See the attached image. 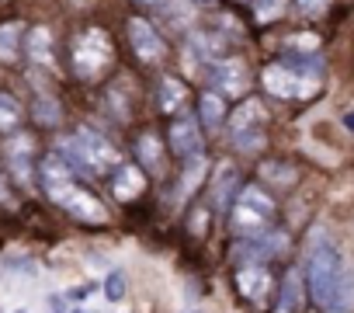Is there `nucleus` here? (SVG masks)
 <instances>
[{
    "label": "nucleus",
    "mask_w": 354,
    "mask_h": 313,
    "mask_svg": "<svg viewBox=\"0 0 354 313\" xmlns=\"http://www.w3.org/2000/svg\"><path fill=\"white\" fill-rule=\"evenodd\" d=\"M264 129H268V108L254 98L230 115V143L243 153H257L264 146Z\"/></svg>",
    "instance_id": "423d86ee"
},
{
    "label": "nucleus",
    "mask_w": 354,
    "mask_h": 313,
    "mask_svg": "<svg viewBox=\"0 0 354 313\" xmlns=\"http://www.w3.org/2000/svg\"><path fill=\"white\" fill-rule=\"evenodd\" d=\"M281 251H285V237H281V233L261 237V240H243V244L236 247V254H240L243 261H268V258H274V254H281Z\"/></svg>",
    "instance_id": "dca6fc26"
},
{
    "label": "nucleus",
    "mask_w": 354,
    "mask_h": 313,
    "mask_svg": "<svg viewBox=\"0 0 354 313\" xmlns=\"http://www.w3.org/2000/svg\"><path fill=\"white\" fill-rule=\"evenodd\" d=\"M129 42H132V49H136V56H139L142 63H160L163 53H167L160 32H156L146 18H132V21H129Z\"/></svg>",
    "instance_id": "1a4fd4ad"
},
{
    "label": "nucleus",
    "mask_w": 354,
    "mask_h": 313,
    "mask_svg": "<svg viewBox=\"0 0 354 313\" xmlns=\"http://www.w3.org/2000/svg\"><path fill=\"white\" fill-rule=\"evenodd\" d=\"M344 268H347V261H344L340 247H337L323 230H313V237H309V244H306V268H302V271H306L309 296H313V303H316L319 310L330 306L333 289H337Z\"/></svg>",
    "instance_id": "f03ea898"
},
{
    "label": "nucleus",
    "mask_w": 354,
    "mask_h": 313,
    "mask_svg": "<svg viewBox=\"0 0 354 313\" xmlns=\"http://www.w3.org/2000/svg\"><path fill=\"white\" fill-rule=\"evenodd\" d=\"M4 153H8V168L15 171V178H18L21 185H32V156H35V143H32V136L15 132V136L8 139Z\"/></svg>",
    "instance_id": "f8f14e48"
},
{
    "label": "nucleus",
    "mask_w": 354,
    "mask_h": 313,
    "mask_svg": "<svg viewBox=\"0 0 354 313\" xmlns=\"http://www.w3.org/2000/svg\"><path fill=\"white\" fill-rule=\"evenodd\" d=\"M70 60H73V73L80 80H97L111 70L115 63V46H111V35L104 28H84L77 39H73V49H70Z\"/></svg>",
    "instance_id": "39448f33"
},
{
    "label": "nucleus",
    "mask_w": 354,
    "mask_h": 313,
    "mask_svg": "<svg viewBox=\"0 0 354 313\" xmlns=\"http://www.w3.org/2000/svg\"><path fill=\"white\" fill-rule=\"evenodd\" d=\"M236 289L243 292L247 303H254V306H268L274 282H271V271L264 268V261H243V265L236 268Z\"/></svg>",
    "instance_id": "6e6552de"
},
{
    "label": "nucleus",
    "mask_w": 354,
    "mask_h": 313,
    "mask_svg": "<svg viewBox=\"0 0 354 313\" xmlns=\"http://www.w3.org/2000/svg\"><path fill=\"white\" fill-rule=\"evenodd\" d=\"M198 108H202V122H205L209 129H219V125L226 122V101H223L219 91H205L202 101H198Z\"/></svg>",
    "instance_id": "412c9836"
},
{
    "label": "nucleus",
    "mask_w": 354,
    "mask_h": 313,
    "mask_svg": "<svg viewBox=\"0 0 354 313\" xmlns=\"http://www.w3.org/2000/svg\"><path fill=\"white\" fill-rule=\"evenodd\" d=\"M35 115H39L42 125H56V122H59V108H56L53 98H39V101H35Z\"/></svg>",
    "instance_id": "bb28decb"
},
{
    "label": "nucleus",
    "mask_w": 354,
    "mask_h": 313,
    "mask_svg": "<svg viewBox=\"0 0 354 313\" xmlns=\"http://www.w3.org/2000/svg\"><path fill=\"white\" fill-rule=\"evenodd\" d=\"M278 313H302V275H299V268H292L281 282Z\"/></svg>",
    "instance_id": "a211bd4d"
},
{
    "label": "nucleus",
    "mask_w": 354,
    "mask_h": 313,
    "mask_svg": "<svg viewBox=\"0 0 354 313\" xmlns=\"http://www.w3.org/2000/svg\"><path fill=\"white\" fill-rule=\"evenodd\" d=\"M344 125H347V129L354 132V111H347V115H344Z\"/></svg>",
    "instance_id": "7c9ffc66"
},
{
    "label": "nucleus",
    "mask_w": 354,
    "mask_h": 313,
    "mask_svg": "<svg viewBox=\"0 0 354 313\" xmlns=\"http://www.w3.org/2000/svg\"><path fill=\"white\" fill-rule=\"evenodd\" d=\"M185 101H188V87L177 80V77H163L160 80V87H156V108L163 115H177V111L185 108Z\"/></svg>",
    "instance_id": "4468645a"
},
{
    "label": "nucleus",
    "mask_w": 354,
    "mask_h": 313,
    "mask_svg": "<svg viewBox=\"0 0 354 313\" xmlns=\"http://www.w3.org/2000/svg\"><path fill=\"white\" fill-rule=\"evenodd\" d=\"M21 118H25L21 105H18L11 94H4V91H0V132H18Z\"/></svg>",
    "instance_id": "5701e85b"
},
{
    "label": "nucleus",
    "mask_w": 354,
    "mask_h": 313,
    "mask_svg": "<svg viewBox=\"0 0 354 313\" xmlns=\"http://www.w3.org/2000/svg\"><path fill=\"white\" fill-rule=\"evenodd\" d=\"M18 56H21V25L8 21V25H0V60L15 63Z\"/></svg>",
    "instance_id": "4be33fe9"
},
{
    "label": "nucleus",
    "mask_w": 354,
    "mask_h": 313,
    "mask_svg": "<svg viewBox=\"0 0 354 313\" xmlns=\"http://www.w3.org/2000/svg\"><path fill=\"white\" fill-rule=\"evenodd\" d=\"M63 153L70 156V168H84L91 175H111L122 164V153L94 129H80L77 136H70L63 143Z\"/></svg>",
    "instance_id": "20e7f679"
},
{
    "label": "nucleus",
    "mask_w": 354,
    "mask_h": 313,
    "mask_svg": "<svg viewBox=\"0 0 354 313\" xmlns=\"http://www.w3.org/2000/svg\"><path fill=\"white\" fill-rule=\"evenodd\" d=\"M39 178H42L46 195H49L56 206H63L73 220H80V223H94V226L108 223V209H104L87 188L77 185L73 168L63 161V156H46V161L39 164Z\"/></svg>",
    "instance_id": "f257e3e1"
},
{
    "label": "nucleus",
    "mask_w": 354,
    "mask_h": 313,
    "mask_svg": "<svg viewBox=\"0 0 354 313\" xmlns=\"http://www.w3.org/2000/svg\"><path fill=\"white\" fill-rule=\"evenodd\" d=\"M111 192L118 202H132L146 192V171L139 164H118L111 171Z\"/></svg>",
    "instance_id": "ddd939ff"
},
{
    "label": "nucleus",
    "mask_w": 354,
    "mask_h": 313,
    "mask_svg": "<svg viewBox=\"0 0 354 313\" xmlns=\"http://www.w3.org/2000/svg\"><path fill=\"white\" fill-rule=\"evenodd\" d=\"M212 84L223 98H236L247 91V66L240 60H212Z\"/></svg>",
    "instance_id": "9b49d317"
},
{
    "label": "nucleus",
    "mask_w": 354,
    "mask_h": 313,
    "mask_svg": "<svg viewBox=\"0 0 354 313\" xmlns=\"http://www.w3.org/2000/svg\"><path fill=\"white\" fill-rule=\"evenodd\" d=\"M136 156L142 161L146 171L160 175V171H163V146H160V136H156V132H142V136L136 139Z\"/></svg>",
    "instance_id": "f3484780"
},
{
    "label": "nucleus",
    "mask_w": 354,
    "mask_h": 313,
    "mask_svg": "<svg viewBox=\"0 0 354 313\" xmlns=\"http://www.w3.org/2000/svg\"><path fill=\"white\" fill-rule=\"evenodd\" d=\"M323 313H354V271H351V265L344 268V275L333 289V299Z\"/></svg>",
    "instance_id": "6ab92c4d"
},
{
    "label": "nucleus",
    "mask_w": 354,
    "mask_h": 313,
    "mask_svg": "<svg viewBox=\"0 0 354 313\" xmlns=\"http://www.w3.org/2000/svg\"><path fill=\"white\" fill-rule=\"evenodd\" d=\"M326 8V0H295V11H302V15H319Z\"/></svg>",
    "instance_id": "c85d7f7f"
},
{
    "label": "nucleus",
    "mask_w": 354,
    "mask_h": 313,
    "mask_svg": "<svg viewBox=\"0 0 354 313\" xmlns=\"http://www.w3.org/2000/svg\"><path fill=\"white\" fill-rule=\"evenodd\" d=\"M142 4H153V8H160V4H163V0H142Z\"/></svg>",
    "instance_id": "2f4dec72"
},
{
    "label": "nucleus",
    "mask_w": 354,
    "mask_h": 313,
    "mask_svg": "<svg viewBox=\"0 0 354 313\" xmlns=\"http://www.w3.org/2000/svg\"><path fill=\"white\" fill-rule=\"evenodd\" d=\"M25 49H28L32 63L53 66V35H49V28H32L28 39H25Z\"/></svg>",
    "instance_id": "aec40b11"
},
{
    "label": "nucleus",
    "mask_w": 354,
    "mask_h": 313,
    "mask_svg": "<svg viewBox=\"0 0 354 313\" xmlns=\"http://www.w3.org/2000/svg\"><path fill=\"white\" fill-rule=\"evenodd\" d=\"M104 299L108 303H122L125 299V275L122 271H108V278H104Z\"/></svg>",
    "instance_id": "a878e982"
},
{
    "label": "nucleus",
    "mask_w": 354,
    "mask_h": 313,
    "mask_svg": "<svg viewBox=\"0 0 354 313\" xmlns=\"http://www.w3.org/2000/svg\"><path fill=\"white\" fill-rule=\"evenodd\" d=\"M192 46H195V53H202V56H209V60H216V53H219V39H212V35H192Z\"/></svg>",
    "instance_id": "cd10ccee"
},
{
    "label": "nucleus",
    "mask_w": 354,
    "mask_h": 313,
    "mask_svg": "<svg viewBox=\"0 0 354 313\" xmlns=\"http://www.w3.org/2000/svg\"><path fill=\"white\" fill-rule=\"evenodd\" d=\"M240 188H243V185H240V175H236V168H233V164H223V168L216 171V181H212L216 206H219V209H230Z\"/></svg>",
    "instance_id": "2eb2a0df"
},
{
    "label": "nucleus",
    "mask_w": 354,
    "mask_h": 313,
    "mask_svg": "<svg viewBox=\"0 0 354 313\" xmlns=\"http://www.w3.org/2000/svg\"><path fill=\"white\" fill-rule=\"evenodd\" d=\"M261 175H264L271 185H292V181H295V171H292L288 164H281V161L264 164V168H261Z\"/></svg>",
    "instance_id": "393cba45"
},
{
    "label": "nucleus",
    "mask_w": 354,
    "mask_h": 313,
    "mask_svg": "<svg viewBox=\"0 0 354 313\" xmlns=\"http://www.w3.org/2000/svg\"><path fill=\"white\" fill-rule=\"evenodd\" d=\"M230 213H233V226H236V230H243V233H261V230L271 226L274 202H271V195H268L264 188H254V185H250V188H240V192H236Z\"/></svg>",
    "instance_id": "0eeeda50"
},
{
    "label": "nucleus",
    "mask_w": 354,
    "mask_h": 313,
    "mask_svg": "<svg viewBox=\"0 0 354 313\" xmlns=\"http://www.w3.org/2000/svg\"><path fill=\"white\" fill-rule=\"evenodd\" d=\"M288 11V0H254V18L257 21H278Z\"/></svg>",
    "instance_id": "b1692460"
},
{
    "label": "nucleus",
    "mask_w": 354,
    "mask_h": 313,
    "mask_svg": "<svg viewBox=\"0 0 354 313\" xmlns=\"http://www.w3.org/2000/svg\"><path fill=\"white\" fill-rule=\"evenodd\" d=\"M0 202H8V181H4V175H0Z\"/></svg>",
    "instance_id": "c756f323"
},
{
    "label": "nucleus",
    "mask_w": 354,
    "mask_h": 313,
    "mask_svg": "<svg viewBox=\"0 0 354 313\" xmlns=\"http://www.w3.org/2000/svg\"><path fill=\"white\" fill-rule=\"evenodd\" d=\"M170 150L181 156V161H192V156L205 153V143H202V132H198L195 118H177L170 125Z\"/></svg>",
    "instance_id": "9d476101"
},
{
    "label": "nucleus",
    "mask_w": 354,
    "mask_h": 313,
    "mask_svg": "<svg viewBox=\"0 0 354 313\" xmlns=\"http://www.w3.org/2000/svg\"><path fill=\"white\" fill-rule=\"evenodd\" d=\"M261 84L268 94L285 101H306L319 91V63L299 60V63H271L261 73Z\"/></svg>",
    "instance_id": "7ed1b4c3"
}]
</instances>
